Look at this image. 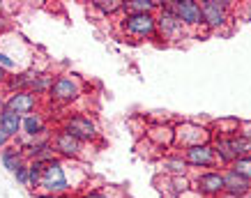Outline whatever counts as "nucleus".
Segmentation results:
<instances>
[{
  "mask_svg": "<svg viewBox=\"0 0 251 198\" xmlns=\"http://www.w3.org/2000/svg\"><path fill=\"white\" fill-rule=\"evenodd\" d=\"M39 191H44V194H53V196H60V198L67 196L69 191H72L65 159L55 157V159H51L49 164H44V173H42Z\"/></svg>",
  "mask_w": 251,
  "mask_h": 198,
  "instance_id": "f257e3e1",
  "label": "nucleus"
},
{
  "mask_svg": "<svg viewBox=\"0 0 251 198\" xmlns=\"http://www.w3.org/2000/svg\"><path fill=\"white\" fill-rule=\"evenodd\" d=\"M212 129L205 124H198V122L184 120L177 122L173 127V148L175 150H187L194 145H205L212 143Z\"/></svg>",
  "mask_w": 251,
  "mask_h": 198,
  "instance_id": "f03ea898",
  "label": "nucleus"
},
{
  "mask_svg": "<svg viewBox=\"0 0 251 198\" xmlns=\"http://www.w3.org/2000/svg\"><path fill=\"white\" fill-rule=\"evenodd\" d=\"M120 32L131 39H159V35H157V14L125 12L120 21Z\"/></svg>",
  "mask_w": 251,
  "mask_h": 198,
  "instance_id": "7ed1b4c3",
  "label": "nucleus"
},
{
  "mask_svg": "<svg viewBox=\"0 0 251 198\" xmlns=\"http://www.w3.org/2000/svg\"><path fill=\"white\" fill-rule=\"evenodd\" d=\"M83 95V81L76 74H58L51 83V90L46 97L58 106H69Z\"/></svg>",
  "mask_w": 251,
  "mask_h": 198,
  "instance_id": "20e7f679",
  "label": "nucleus"
},
{
  "mask_svg": "<svg viewBox=\"0 0 251 198\" xmlns=\"http://www.w3.org/2000/svg\"><path fill=\"white\" fill-rule=\"evenodd\" d=\"M184 30L187 28L175 12V2H159V9H157V35H159V39H180Z\"/></svg>",
  "mask_w": 251,
  "mask_h": 198,
  "instance_id": "39448f33",
  "label": "nucleus"
},
{
  "mask_svg": "<svg viewBox=\"0 0 251 198\" xmlns=\"http://www.w3.org/2000/svg\"><path fill=\"white\" fill-rule=\"evenodd\" d=\"M60 129H65L67 134H72L74 138H78L81 143H92V141H97V138H99L97 122L92 120L90 115H85V113L67 115V118L62 120Z\"/></svg>",
  "mask_w": 251,
  "mask_h": 198,
  "instance_id": "423d86ee",
  "label": "nucleus"
},
{
  "mask_svg": "<svg viewBox=\"0 0 251 198\" xmlns=\"http://www.w3.org/2000/svg\"><path fill=\"white\" fill-rule=\"evenodd\" d=\"M191 187L203 198H224V171H201Z\"/></svg>",
  "mask_w": 251,
  "mask_h": 198,
  "instance_id": "0eeeda50",
  "label": "nucleus"
},
{
  "mask_svg": "<svg viewBox=\"0 0 251 198\" xmlns=\"http://www.w3.org/2000/svg\"><path fill=\"white\" fill-rule=\"evenodd\" d=\"M51 145H53L55 154L60 159H81L85 150V143H81L78 138H74L72 134H67L65 129H58L51 136Z\"/></svg>",
  "mask_w": 251,
  "mask_h": 198,
  "instance_id": "6e6552de",
  "label": "nucleus"
},
{
  "mask_svg": "<svg viewBox=\"0 0 251 198\" xmlns=\"http://www.w3.org/2000/svg\"><path fill=\"white\" fill-rule=\"evenodd\" d=\"M201 12H203V25L210 30H219L230 21V5L228 2H219V0H205L201 2Z\"/></svg>",
  "mask_w": 251,
  "mask_h": 198,
  "instance_id": "1a4fd4ad",
  "label": "nucleus"
},
{
  "mask_svg": "<svg viewBox=\"0 0 251 198\" xmlns=\"http://www.w3.org/2000/svg\"><path fill=\"white\" fill-rule=\"evenodd\" d=\"M182 157H184V161H187V166H189V168H198V171H201V168L214 171V168L219 166V161H217V154H214L212 143L187 148V150H182Z\"/></svg>",
  "mask_w": 251,
  "mask_h": 198,
  "instance_id": "9d476101",
  "label": "nucleus"
},
{
  "mask_svg": "<svg viewBox=\"0 0 251 198\" xmlns=\"http://www.w3.org/2000/svg\"><path fill=\"white\" fill-rule=\"evenodd\" d=\"M39 106V97L32 95L28 90H19V92H5V108L7 111H14L21 118L35 113Z\"/></svg>",
  "mask_w": 251,
  "mask_h": 198,
  "instance_id": "9b49d317",
  "label": "nucleus"
},
{
  "mask_svg": "<svg viewBox=\"0 0 251 198\" xmlns=\"http://www.w3.org/2000/svg\"><path fill=\"white\" fill-rule=\"evenodd\" d=\"M224 196L226 198H247L251 196V182L237 175L235 171L224 168Z\"/></svg>",
  "mask_w": 251,
  "mask_h": 198,
  "instance_id": "f8f14e48",
  "label": "nucleus"
},
{
  "mask_svg": "<svg viewBox=\"0 0 251 198\" xmlns=\"http://www.w3.org/2000/svg\"><path fill=\"white\" fill-rule=\"evenodd\" d=\"M175 12L184 23V28H201L203 25V12H201V2L196 0H177L175 2Z\"/></svg>",
  "mask_w": 251,
  "mask_h": 198,
  "instance_id": "ddd939ff",
  "label": "nucleus"
},
{
  "mask_svg": "<svg viewBox=\"0 0 251 198\" xmlns=\"http://www.w3.org/2000/svg\"><path fill=\"white\" fill-rule=\"evenodd\" d=\"M46 131H49V124H46V118L42 111H35V113L25 115L23 118V127H21V136L23 138H46Z\"/></svg>",
  "mask_w": 251,
  "mask_h": 198,
  "instance_id": "4468645a",
  "label": "nucleus"
},
{
  "mask_svg": "<svg viewBox=\"0 0 251 198\" xmlns=\"http://www.w3.org/2000/svg\"><path fill=\"white\" fill-rule=\"evenodd\" d=\"M0 161H2V166L7 168L9 173H16V168H21L23 164H28V159H25V154H23V150L19 148V145L12 141V143L0 152Z\"/></svg>",
  "mask_w": 251,
  "mask_h": 198,
  "instance_id": "2eb2a0df",
  "label": "nucleus"
},
{
  "mask_svg": "<svg viewBox=\"0 0 251 198\" xmlns=\"http://www.w3.org/2000/svg\"><path fill=\"white\" fill-rule=\"evenodd\" d=\"M21 127H23V118L19 113L7 111V108L0 113V129L5 131L12 141H16V138L21 136Z\"/></svg>",
  "mask_w": 251,
  "mask_h": 198,
  "instance_id": "dca6fc26",
  "label": "nucleus"
},
{
  "mask_svg": "<svg viewBox=\"0 0 251 198\" xmlns=\"http://www.w3.org/2000/svg\"><path fill=\"white\" fill-rule=\"evenodd\" d=\"M161 168H164V173H168L171 177H175V175H189V166H187V161H184L182 152L166 154V157L161 159Z\"/></svg>",
  "mask_w": 251,
  "mask_h": 198,
  "instance_id": "f3484780",
  "label": "nucleus"
},
{
  "mask_svg": "<svg viewBox=\"0 0 251 198\" xmlns=\"http://www.w3.org/2000/svg\"><path fill=\"white\" fill-rule=\"evenodd\" d=\"M212 129L214 136H237V129H240V120L237 118H224V120L214 122Z\"/></svg>",
  "mask_w": 251,
  "mask_h": 198,
  "instance_id": "a211bd4d",
  "label": "nucleus"
},
{
  "mask_svg": "<svg viewBox=\"0 0 251 198\" xmlns=\"http://www.w3.org/2000/svg\"><path fill=\"white\" fill-rule=\"evenodd\" d=\"M159 2L154 0H129L125 2V12H141V14H157Z\"/></svg>",
  "mask_w": 251,
  "mask_h": 198,
  "instance_id": "6ab92c4d",
  "label": "nucleus"
},
{
  "mask_svg": "<svg viewBox=\"0 0 251 198\" xmlns=\"http://www.w3.org/2000/svg\"><path fill=\"white\" fill-rule=\"evenodd\" d=\"M92 7L104 16H113L118 12H125V0H95Z\"/></svg>",
  "mask_w": 251,
  "mask_h": 198,
  "instance_id": "aec40b11",
  "label": "nucleus"
},
{
  "mask_svg": "<svg viewBox=\"0 0 251 198\" xmlns=\"http://www.w3.org/2000/svg\"><path fill=\"white\" fill-rule=\"evenodd\" d=\"M42 173H44V164L42 161H28V187L32 191H39Z\"/></svg>",
  "mask_w": 251,
  "mask_h": 198,
  "instance_id": "412c9836",
  "label": "nucleus"
},
{
  "mask_svg": "<svg viewBox=\"0 0 251 198\" xmlns=\"http://www.w3.org/2000/svg\"><path fill=\"white\" fill-rule=\"evenodd\" d=\"M233 143V152H235V159L237 157H251V138H244V136H233L230 138Z\"/></svg>",
  "mask_w": 251,
  "mask_h": 198,
  "instance_id": "4be33fe9",
  "label": "nucleus"
},
{
  "mask_svg": "<svg viewBox=\"0 0 251 198\" xmlns=\"http://www.w3.org/2000/svg\"><path fill=\"white\" fill-rule=\"evenodd\" d=\"M228 168L230 171H235L237 175H242L244 180H249L251 182V157H237Z\"/></svg>",
  "mask_w": 251,
  "mask_h": 198,
  "instance_id": "5701e85b",
  "label": "nucleus"
},
{
  "mask_svg": "<svg viewBox=\"0 0 251 198\" xmlns=\"http://www.w3.org/2000/svg\"><path fill=\"white\" fill-rule=\"evenodd\" d=\"M14 177H16V182H19V184H23V187H28V164H23L21 168H16Z\"/></svg>",
  "mask_w": 251,
  "mask_h": 198,
  "instance_id": "b1692460",
  "label": "nucleus"
},
{
  "mask_svg": "<svg viewBox=\"0 0 251 198\" xmlns=\"http://www.w3.org/2000/svg\"><path fill=\"white\" fill-rule=\"evenodd\" d=\"M74 198H111L108 191H83V194H78Z\"/></svg>",
  "mask_w": 251,
  "mask_h": 198,
  "instance_id": "393cba45",
  "label": "nucleus"
},
{
  "mask_svg": "<svg viewBox=\"0 0 251 198\" xmlns=\"http://www.w3.org/2000/svg\"><path fill=\"white\" fill-rule=\"evenodd\" d=\"M237 134L244 138H251V120H240V129Z\"/></svg>",
  "mask_w": 251,
  "mask_h": 198,
  "instance_id": "a878e982",
  "label": "nucleus"
},
{
  "mask_svg": "<svg viewBox=\"0 0 251 198\" xmlns=\"http://www.w3.org/2000/svg\"><path fill=\"white\" fill-rule=\"evenodd\" d=\"M9 143H12V138H9L7 134H5V131L0 129V152H2V150H5V148H7Z\"/></svg>",
  "mask_w": 251,
  "mask_h": 198,
  "instance_id": "bb28decb",
  "label": "nucleus"
},
{
  "mask_svg": "<svg viewBox=\"0 0 251 198\" xmlns=\"http://www.w3.org/2000/svg\"><path fill=\"white\" fill-rule=\"evenodd\" d=\"M7 78H9V74L5 72V69L0 67V90H5V85H7Z\"/></svg>",
  "mask_w": 251,
  "mask_h": 198,
  "instance_id": "cd10ccee",
  "label": "nucleus"
},
{
  "mask_svg": "<svg viewBox=\"0 0 251 198\" xmlns=\"http://www.w3.org/2000/svg\"><path fill=\"white\" fill-rule=\"evenodd\" d=\"M35 198H60V196H53V194H44V191H35Z\"/></svg>",
  "mask_w": 251,
  "mask_h": 198,
  "instance_id": "c85d7f7f",
  "label": "nucleus"
},
{
  "mask_svg": "<svg viewBox=\"0 0 251 198\" xmlns=\"http://www.w3.org/2000/svg\"><path fill=\"white\" fill-rule=\"evenodd\" d=\"M224 198H226V196H224Z\"/></svg>",
  "mask_w": 251,
  "mask_h": 198,
  "instance_id": "c756f323",
  "label": "nucleus"
}]
</instances>
